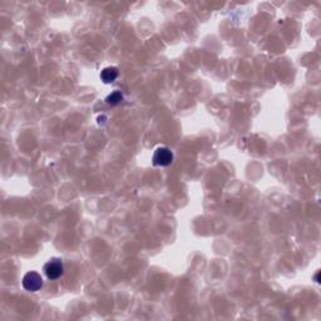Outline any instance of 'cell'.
Returning a JSON list of instances; mask_svg holds the SVG:
<instances>
[{
    "instance_id": "cell-2",
    "label": "cell",
    "mask_w": 321,
    "mask_h": 321,
    "mask_svg": "<svg viewBox=\"0 0 321 321\" xmlns=\"http://www.w3.org/2000/svg\"><path fill=\"white\" fill-rule=\"evenodd\" d=\"M42 286H43V278H42L38 272L30 271L23 277V288L27 290V291L35 292L38 290H41Z\"/></svg>"
},
{
    "instance_id": "cell-5",
    "label": "cell",
    "mask_w": 321,
    "mask_h": 321,
    "mask_svg": "<svg viewBox=\"0 0 321 321\" xmlns=\"http://www.w3.org/2000/svg\"><path fill=\"white\" fill-rule=\"evenodd\" d=\"M122 99H123L122 93L118 92V90H116V92L110 93V95L107 97L106 102H107V104H109V106H116V104H118L119 102H122Z\"/></svg>"
},
{
    "instance_id": "cell-4",
    "label": "cell",
    "mask_w": 321,
    "mask_h": 321,
    "mask_svg": "<svg viewBox=\"0 0 321 321\" xmlns=\"http://www.w3.org/2000/svg\"><path fill=\"white\" fill-rule=\"evenodd\" d=\"M118 69L116 67H107L102 70L101 78L104 83H113L118 77Z\"/></svg>"
},
{
    "instance_id": "cell-1",
    "label": "cell",
    "mask_w": 321,
    "mask_h": 321,
    "mask_svg": "<svg viewBox=\"0 0 321 321\" xmlns=\"http://www.w3.org/2000/svg\"><path fill=\"white\" fill-rule=\"evenodd\" d=\"M153 164L158 167H167L172 163L173 153L167 147H158L153 153Z\"/></svg>"
},
{
    "instance_id": "cell-3",
    "label": "cell",
    "mask_w": 321,
    "mask_h": 321,
    "mask_svg": "<svg viewBox=\"0 0 321 321\" xmlns=\"http://www.w3.org/2000/svg\"><path fill=\"white\" fill-rule=\"evenodd\" d=\"M44 272L49 280H56V278L61 277L64 272V266L62 260L53 258V260L48 261L44 266Z\"/></svg>"
}]
</instances>
